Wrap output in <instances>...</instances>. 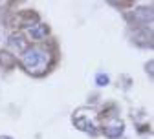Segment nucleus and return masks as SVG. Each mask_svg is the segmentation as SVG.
<instances>
[{
    "mask_svg": "<svg viewBox=\"0 0 154 139\" xmlns=\"http://www.w3.org/2000/svg\"><path fill=\"white\" fill-rule=\"evenodd\" d=\"M20 64H22V68L28 73H31V75H41V73H44L48 70L50 53L44 48L31 46V48H28L20 55Z\"/></svg>",
    "mask_w": 154,
    "mask_h": 139,
    "instance_id": "obj_1",
    "label": "nucleus"
},
{
    "mask_svg": "<svg viewBox=\"0 0 154 139\" xmlns=\"http://www.w3.org/2000/svg\"><path fill=\"white\" fill-rule=\"evenodd\" d=\"M72 121L75 125V128H79L81 132H86L90 135H95L97 134V119H95V113L92 110H86V108H79L73 117H72Z\"/></svg>",
    "mask_w": 154,
    "mask_h": 139,
    "instance_id": "obj_2",
    "label": "nucleus"
},
{
    "mask_svg": "<svg viewBox=\"0 0 154 139\" xmlns=\"http://www.w3.org/2000/svg\"><path fill=\"white\" fill-rule=\"evenodd\" d=\"M130 18L140 26H150L152 24V9L150 8H140L134 9V13L130 15Z\"/></svg>",
    "mask_w": 154,
    "mask_h": 139,
    "instance_id": "obj_3",
    "label": "nucleus"
},
{
    "mask_svg": "<svg viewBox=\"0 0 154 139\" xmlns=\"http://www.w3.org/2000/svg\"><path fill=\"white\" fill-rule=\"evenodd\" d=\"M8 46L11 48V50H15L17 53H24L29 46H28V41H26V38L20 35V33H15V35H11L9 37V41H8Z\"/></svg>",
    "mask_w": 154,
    "mask_h": 139,
    "instance_id": "obj_4",
    "label": "nucleus"
},
{
    "mask_svg": "<svg viewBox=\"0 0 154 139\" xmlns=\"http://www.w3.org/2000/svg\"><path fill=\"white\" fill-rule=\"evenodd\" d=\"M123 128H125L123 121H119V119H114L112 123H108V125L103 128V132H105V135H106L108 139H118V137L123 134Z\"/></svg>",
    "mask_w": 154,
    "mask_h": 139,
    "instance_id": "obj_5",
    "label": "nucleus"
},
{
    "mask_svg": "<svg viewBox=\"0 0 154 139\" xmlns=\"http://www.w3.org/2000/svg\"><path fill=\"white\" fill-rule=\"evenodd\" d=\"M48 26L46 24H33L29 29H28V33H29V37L33 38V41H41V38H44L46 35H48Z\"/></svg>",
    "mask_w": 154,
    "mask_h": 139,
    "instance_id": "obj_6",
    "label": "nucleus"
},
{
    "mask_svg": "<svg viewBox=\"0 0 154 139\" xmlns=\"http://www.w3.org/2000/svg\"><path fill=\"white\" fill-rule=\"evenodd\" d=\"M15 62H17L15 55H11L9 51H0V64H2L4 68H11Z\"/></svg>",
    "mask_w": 154,
    "mask_h": 139,
    "instance_id": "obj_7",
    "label": "nucleus"
},
{
    "mask_svg": "<svg viewBox=\"0 0 154 139\" xmlns=\"http://www.w3.org/2000/svg\"><path fill=\"white\" fill-rule=\"evenodd\" d=\"M108 75H105V73H99L97 77H95V83H97V86H106L108 84Z\"/></svg>",
    "mask_w": 154,
    "mask_h": 139,
    "instance_id": "obj_8",
    "label": "nucleus"
},
{
    "mask_svg": "<svg viewBox=\"0 0 154 139\" xmlns=\"http://www.w3.org/2000/svg\"><path fill=\"white\" fill-rule=\"evenodd\" d=\"M0 139H13V137H9V135H0Z\"/></svg>",
    "mask_w": 154,
    "mask_h": 139,
    "instance_id": "obj_9",
    "label": "nucleus"
}]
</instances>
